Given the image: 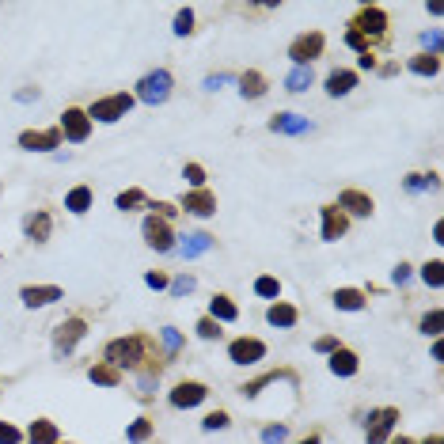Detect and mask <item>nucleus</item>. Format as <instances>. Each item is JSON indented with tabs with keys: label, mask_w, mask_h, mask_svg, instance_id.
Masks as SVG:
<instances>
[{
	"label": "nucleus",
	"mask_w": 444,
	"mask_h": 444,
	"mask_svg": "<svg viewBox=\"0 0 444 444\" xmlns=\"http://www.w3.org/2000/svg\"><path fill=\"white\" fill-rule=\"evenodd\" d=\"M171 84H175L171 72L156 69V72H148V76L137 80V99L148 103V107H160V103H167V95H171Z\"/></svg>",
	"instance_id": "obj_1"
},
{
	"label": "nucleus",
	"mask_w": 444,
	"mask_h": 444,
	"mask_svg": "<svg viewBox=\"0 0 444 444\" xmlns=\"http://www.w3.org/2000/svg\"><path fill=\"white\" fill-rule=\"evenodd\" d=\"M141 357H144V342H141V338H118V342L107 345V361H114L118 368L141 365Z\"/></svg>",
	"instance_id": "obj_2"
},
{
	"label": "nucleus",
	"mask_w": 444,
	"mask_h": 444,
	"mask_svg": "<svg viewBox=\"0 0 444 444\" xmlns=\"http://www.w3.org/2000/svg\"><path fill=\"white\" fill-rule=\"evenodd\" d=\"M144 239H148L152 251H175V236H171V224L164 221V216L152 213L148 221H144Z\"/></svg>",
	"instance_id": "obj_3"
},
{
	"label": "nucleus",
	"mask_w": 444,
	"mask_h": 444,
	"mask_svg": "<svg viewBox=\"0 0 444 444\" xmlns=\"http://www.w3.org/2000/svg\"><path fill=\"white\" fill-rule=\"evenodd\" d=\"M323 46H327V38L319 35V31H308V35H300L293 46H289V58H293L296 65H308L311 58H319Z\"/></svg>",
	"instance_id": "obj_4"
},
{
	"label": "nucleus",
	"mask_w": 444,
	"mask_h": 444,
	"mask_svg": "<svg viewBox=\"0 0 444 444\" xmlns=\"http://www.w3.org/2000/svg\"><path fill=\"white\" fill-rule=\"evenodd\" d=\"M395 422H399V410L395 407L373 410V414H368V444H384L387 433L395 429Z\"/></svg>",
	"instance_id": "obj_5"
},
{
	"label": "nucleus",
	"mask_w": 444,
	"mask_h": 444,
	"mask_svg": "<svg viewBox=\"0 0 444 444\" xmlns=\"http://www.w3.org/2000/svg\"><path fill=\"white\" fill-rule=\"evenodd\" d=\"M384 27H387V15L380 12V8H361L357 19L350 23V31H357L361 38H368V35L380 38V35H384Z\"/></svg>",
	"instance_id": "obj_6"
},
{
	"label": "nucleus",
	"mask_w": 444,
	"mask_h": 444,
	"mask_svg": "<svg viewBox=\"0 0 444 444\" xmlns=\"http://www.w3.org/2000/svg\"><path fill=\"white\" fill-rule=\"evenodd\" d=\"M129 107H133V95H110V99H99L92 107V118H99V122H118Z\"/></svg>",
	"instance_id": "obj_7"
},
{
	"label": "nucleus",
	"mask_w": 444,
	"mask_h": 444,
	"mask_svg": "<svg viewBox=\"0 0 444 444\" xmlns=\"http://www.w3.org/2000/svg\"><path fill=\"white\" fill-rule=\"evenodd\" d=\"M61 133L69 137V141H87V133H92V118H87L84 110L69 107L61 114Z\"/></svg>",
	"instance_id": "obj_8"
},
{
	"label": "nucleus",
	"mask_w": 444,
	"mask_h": 444,
	"mask_svg": "<svg viewBox=\"0 0 444 444\" xmlns=\"http://www.w3.org/2000/svg\"><path fill=\"white\" fill-rule=\"evenodd\" d=\"M228 353L236 365H255V361L266 357V345L258 342V338H236V342L228 345Z\"/></svg>",
	"instance_id": "obj_9"
},
{
	"label": "nucleus",
	"mask_w": 444,
	"mask_h": 444,
	"mask_svg": "<svg viewBox=\"0 0 444 444\" xmlns=\"http://www.w3.org/2000/svg\"><path fill=\"white\" fill-rule=\"evenodd\" d=\"M61 144V133L58 129H27V133H19V148H31V152H50Z\"/></svg>",
	"instance_id": "obj_10"
},
{
	"label": "nucleus",
	"mask_w": 444,
	"mask_h": 444,
	"mask_svg": "<svg viewBox=\"0 0 444 444\" xmlns=\"http://www.w3.org/2000/svg\"><path fill=\"white\" fill-rule=\"evenodd\" d=\"M319 216H323V239H342V232L350 228V216H345L342 209H334V205L319 209Z\"/></svg>",
	"instance_id": "obj_11"
},
{
	"label": "nucleus",
	"mask_w": 444,
	"mask_h": 444,
	"mask_svg": "<svg viewBox=\"0 0 444 444\" xmlns=\"http://www.w3.org/2000/svg\"><path fill=\"white\" fill-rule=\"evenodd\" d=\"M84 319H65L61 327H58V338H53V345H58V353L65 357V353L72 350V342H80V338H84Z\"/></svg>",
	"instance_id": "obj_12"
},
{
	"label": "nucleus",
	"mask_w": 444,
	"mask_h": 444,
	"mask_svg": "<svg viewBox=\"0 0 444 444\" xmlns=\"http://www.w3.org/2000/svg\"><path fill=\"white\" fill-rule=\"evenodd\" d=\"M182 209L194 216H213L216 213V198L209 190H190L187 198H182Z\"/></svg>",
	"instance_id": "obj_13"
},
{
	"label": "nucleus",
	"mask_w": 444,
	"mask_h": 444,
	"mask_svg": "<svg viewBox=\"0 0 444 444\" xmlns=\"http://www.w3.org/2000/svg\"><path fill=\"white\" fill-rule=\"evenodd\" d=\"M23 304H27V308H46V304H53V300H61V289L58 285H27L23 289Z\"/></svg>",
	"instance_id": "obj_14"
},
{
	"label": "nucleus",
	"mask_w": 444,
	"mask_h": 444,
	"mask_svg": "<svg viewBox=\"0 0 444 444\" xmlns=\"http://www.w3.org/2000/svg\"><path fill=\"white\" fill-rule=\"evenodd\" d=\"M167 399H171V407H179V410H187V407H198V402L201 399H205V387H201V384H179V387H175V391L171 395H167Z\"/></svg>",
	"instance_id": "obj_15"
},
{
	"label": "nucleus",
	"mask_w": 444,
	"mask_h": 444,
	"mask_svg": "<svg viewBox=\"0 0 444 444\" xmlns=\"http://www.w3.org/2000/svg\"><path fill=\"white\" fill-rule=\"evenodd\" d=\"M353 87H357V72H350V69H334L327 76V92L334 95V99L338 95H350Z\"/></svg>",
	"instance_id": "obj_16"
},
{
	"label": "nucleus",
	"mask_w": 444,
	"mask_h": 444,
	"mask_svg": "<svg viewBox=\"0 0 444 444\" xmlns=\"http://www.w3.org/2000/svg\"><path fill=\"white\" fill-rule=\"evenodd\" d=\"M357 365H361V361H357V353H353V350H334V353H330V373H334V376H353V373H357Z\"/></svg>",
	"instance_id": "obj_17"
},
{
	"label": "nucleus",
	"mask_w": 444,
	"mask_h": 444,
	"mask_svg": "<svg viewBox=\"0 0 444 444\" xmlns=\"http://www.w3.org/2000/svg\"><path fill=\"white\" fill-rule=\"evenodd\" d=\"M270 129H278V133H308L311 122H308V118H300V114H273Z\"/></svg>",
	"instance_id": "obj_18"
},
{
	"label": "nucleus",
	"mask_w": 444,
	"mask_h": 444,
	"mask_svg": "<svg viewBox=\"0 0 444 444\" xmlns=\"http://www.w3.org/2000/svg\"><path fill=\"white\" fill-rule=\"evenodd\" d=\"M50 228H53V224H50V216H46V213H31L27 221H23V232H27L35 244H42V239L50 236Z\"/></svg>",
	"instance_id": "obj_19"
},
{
	"label": "nucleus",
	"mask_w": 444,
	"mask_h": 444,
	"mask_svg": "<svg viewBox=\"0 0 444 444\" xmlns=\"http://www.w3.org/2000/svg\"><path fill=\"white\" fill-rule=\"evenodd\" d=\"M334 308L338 311H361V308H365V293H361V289H338V293H334Z\"/></svg>",
	"instance_id": "obj_20"
},
{
	"label": "nucleus",
	"mask_w": 444,
	"mask_h": 444,
	"mask_svg": "<svg viewBox=\"0 0 444 444\" xmlns=\"http://www.w3.org/2000/svg\"><path fill=\"white\" fill-rule=\"evenodd\" d=\"M182 239H187V244L179 247L182 258H198L201 251H209V247H213V236H205V232H190V236H182Z\"/></svg>",
	"instance_id": "obj_21"
},
{
	"label": "nucleus",
	"mask_w": 444,
	"mask_h": 444,
	"mask_svg": "<svg viewBox=\"0 0 444 444\" xmlns=\"http://www.w3.org/2000/svg\"><path fill=\"white\" fill-rule=\"evenodd\" d=\"M342 205L350 209V213H357V216L373 213V198H368V194H361V190H345L342 194Z\"/></svg>",
	"instance_id": "obj_22"
},
{
	"label": "nucleus",
	"mask_w": 444,
	"mask_h": 444,
	"mask_svg": "<svg viewBox=\"0 0 444 444\" xmlns=\"http://www.w3.org/2000/svg\"><path fill=\"white\" fill-rule=\"evenodd\" d=\"M410 72H418V76H437L441 58L437 53H418V58H410Z\"/></svg>",
	"instance_id": "obj_23"
},
{
	"label": "nucleus",
	"mask_w": 444,
	"mask_h": 444,
	"mask_svg": "<svg viewBox=\"0 0 444 444\" xmlns=\"http://www.w3.org/2000/svg\"><path fill=\"white\" fill-rule=\"evenodd\" d=\"M239 92H244V99H258V95L266 92L262 72H244V76H239Z\"/></svg>",
	"instance_id": "obj_24"
},
{
	"label": "nucleus",
	"mask_w": 444,
	"mask_h": 444,
	"mask_svg": "<svg viewBox=\"0 0 444 444\" xmlns=\"http://www.w3.org/2000/svg\"><path fill=\"white\" fill-rule=\"evenodd\" d=\"M266 319H270V327H293V323H296V308H293V304H273V308L266 311Z\"/></svg>",
	"instance_id": "obj_25"
},
{
	"label": "nucleus",
	"mask_w": 444,
	"mask_h": 444,
	"mask_svg": "<svg viewBox=\"0 0 444 444\" xmlns=\"http://www.w3.org/2000/svg\"><path fill=\"white\" fill-rule=\"evenodd\" d=\"M53 441H58V425H53V422H46V418H42V422L31 425V444H53Z\"/></svg>",
	"instance_id": "obj_26"
},
{
	"label": "nucleus",
	"mask_w": 444,
	"mask_h": 444,
	"mask_svg": "<svg viewBox=\"0 0 444 444\" xmlns=\"http://www.w3.org/2000/svg\"><path fill=\"white\" fill-rule=\"evenodd\" d=\"M65 205H69V213H87V205H92V190H87V187H76V190H69V198H65Z\"/></svg>",
	"instance_id": "obj_27"
},
{
	"label": "nucleus",
	"mask_w": 444,
	"mask_h": 444,
	"mask_svg": "<svg viewBox=\"0 0 444 444\" xmlns=\"http://www.w3.org/2000/svg\"><path fill=\"white\" fill-rule=\"evenodd\" d=\"M308 84H311V69H308V65H296V69L289 72V80H285L289 92H308Z\"/></svg>",
	"instance_id": "obj_28"
},
{
	"label": "nucleus",
	"mask_w": 444,
	"mask_h": 444,
	"mask_svg": "<svg viewBox=\"0 0 444 444\" xmlns=\"http://www.w3.org/2000/svg\"><path fill=\"white\" fill-rule=\"evenodd\" d=\"M92 384L114 387V384H118V368H114V365H95V368H92Z\"/></svg>",
	"instance_id": "obj_29"
},
{
	"label": "nucleus",
	"mask_w": 444,
	"mask_h": 444,
	"mask_svg": "<svg viewBox=\"0 0 444 444\" xmlns=\"http://www.w3.org/2000/svg\"><path fill=\"white\" fill-rule=\"evenodd\" d=\"M213 316H216V319H224V323H232V319L239 316V308L228 300V296H213Z\"/></svg>",
	"instance_id": "obj_30"
},
{
	"label": "nucleus",
	"mask_w": 444,
	"mask_h": 444,
	"mask_svg": "<svg viewBox=\"0 0 444 444\" xmlns=\"http://www.w3.org/2000/svg\"><path fill=\"white\" fill-rule=\"evenodd\" d=\"M126 437L133 441V444H137V441H148V437H152V422H148V418H137V422L126 429Z\"/></svg>",
	"instance_id": "obj_31"
},
{
	"label": "nucleus",
	"mask_w": 444,
	"mask_h": 444,
	"mask_svg": "<svg viewBox=\"0 0 444 444\" xmlns=\"http://www.w3.org/2000/svg\"><path fill=\"white\" fill-rule=\"evenodd\" d=\"M137 205H148L144 190H122L118 194V209H137Z\"/></svg>",
	"instance_id": "obj_32"
},
{
	"label": "nucleus",
	"mask_w": 444,
	"mask_h": 444,
	"mask_svg": "<svg viewBox=\"0 0 444 444\" xmlns=\"http://www.w3.org/2000/svg\"><path fill=\"white\" fill-rule=\"evenodd\" d=\"M190 31H194V12H190V8H179V15H175V35L187 38Z\"/></svg>",
	"instance_id": "obj_33"
},
{
	"label": "nucleus",
	"mask_w": 444,
	"mask_h": 444,
	"mask_svg": "<svg viewBox=\"0 0 444 444\" xmlns=\"http://www.w3.org/2000/svg\"><path fill=\"white\" fill-rule=\"evenodd\" d=\"M422 278H425V285L437 289L441 281H444V266H441V262H425V266H422Z\"/></svg>",
	"instance_id": "obj_34"
},
{
	"label": "nucleus",
	"mask_w": 444,
	"mask_h": 444,
	"mask_svg": "<svg viewBox=\"0 0 444 444\" xmlns=\"http://www.w3.org/2000/svg\"><path fill=\"white\" fill-rule=\"evenodd\" d=\"M255 293H258V296H270V300H273V296L281 293L278 278H258V281H255Z\"/></svg>",
	"instance_id": "obj_35"
},
{
	"label": "nucleus",
	"mask_w": 444,
	"mask_h": 444,
	"mask_svg": "<svg viewBox=\"0 0 444 444\" xmlns=\"http://www.w3.org/2000/svg\"><path fill=\"white\" fill-rule=\"evenodd\" d=\"M425 187H437V175H410V179H407V190L410 194H418V190H425Z\"/></svg>",
	"instance_id": "obj_36"
},
{
	"label": "nucleus",
	"mask_w": 444,
	"mask_h": 444,
	"mask_svg": "<svg viewBox=\"0 0 444 444\" xmlns=\"http://www.w3.org/2000/svg\"><path fill=\"white\" fill-rule=\"evenodd\" d=\"M182 175H187V182H190L194 190H201V187H205V171H201L198 164H187V171H182Z\"/></svg>",
	"instance_id": "obj_37"
},
{
	"label": "nucleus",
	"mask_w": 444,
	"mask_h": 444,
	"mask_svg": "<svg viewBox=\"0 0 444 444\" xmlns=\"http://www.w3.org/2000/svg\"><path fill=\"white\" fill-rule=\"evenodd\" d=\"M441 323H444L441 311H429V316L422 319V330H425V334H441Z\"/></svg>",
	"instance_id": "obj_38"
},
{
	"label": "nucleus",
	"mask_w": 444,
	"mask_h": 444,
	"mask_svg": "<svg viewBox=\"0 0 444 444\" xmlns=\"http://www.w3.org/2000/svg\"><path fill=\"white\" fill-rule=\"evenodd\" d=\"M285 437H289V429H285V425H270V429L262 433V441H266V444H281Z\"/></svg>",
	"instance_id": "obj_39"
},
{
	"label": "nucleus",
	"mask_w": 444,
	"mask_h": 444,
	"mask_svg": "<svg viewBox=\"0 0 444 444\" xmlns=\"http://www.w3.org/2000/svg\"><path fill=\"white\" fill-rule=\"evenodd\" d=\"M164 345H167V353H179V350H182V338L175 334L171 327H167V330H164Z\"/></svg>",
	"instance_id": "obj_40"
},
{
	"label": "nucleus",
	"mask_w": 444,
	"mask_h": 444,
	"mask_svg": "<svg viewBox=\"0 0 444 444\" xmlns=\"http://www.w3.org/2000/svg\"><path fill=\"white\" fill-rule=\"evenodd\" d=\"M23 437H19V429H12V425H4L0 422V444H19Z\"/></svg>",
	"instance_id": "obj_41"
},
{
	"label": "nucleus",
	"mask_w": 444,
	"mask_h": 444,
	"mask_svg": "<svg viewBox=\"0 0 444 444\" xmlns=\"http://www.w3.org/2000/svg\"><path fill=\"white\" fill-rule=\"evenodd\" d=\"M224 425H228V414H221V410L205 418V429H209V433H213V429H224Z\"/></svg>",
	"instance_id": "obj_42"
},
{
	"label": "nucleus",
	"mask_w": 444,
	"mask_h": 444,
	"mask_svg": "<svg viewBox=\"0 0 444 444\" xmlns=\"http://www.w3.org/2000/svg\"><path fill=\"white\" fill-rule=\"evenodd\" d=\"M198 334H201V338H216L221 330H216V323H213V319H201V323H198Z\"/></svg>",
	"instance_id": "obj_43"
},
{
	"label": "nucleus",
	"mask_w": 444,
	"mask_h": 444,
	"mask_svg": "<svg viewBox=\"0 0 444 444\" xmlns=\"http://www.w3.org/2000/svg\"><path fill=\"white\" fill-rule=\"evenodd\" d=\"M391 278H395V285H407V281H410V266H407V262H402V266H395V273H391Z\"/></svg>",
	"instance_id": "obj_44"
},
{
	"label": "nucleus",
	"mask_w": 444,
	"mask_h": 444,
	"mask_svg": "<svg viewBox=\"0 0 444 444\" xmlns=\"http://www.w3.org/2000/svg\"><path fill=\"white\" fill-rule=\"evenodd\" d=\"M171 289H175V296H187L190 289H194V278H179V281H175Z\"/></svg>",
	"instance_id": "obj_45"
},
{
	"label": "nucleus",
	"mask_w": 444,
	"mask_h": 444,
	"mask_svg": "<svg viewBox=\"0 0 444 444\" xmlns=\"http://www.w3.org/2000/svg\"><path fill=\"white\" fill-rule=\"evenodd\" d=\"M334 350H338L334 338H319V342H316V353H334Z\"/></svg>",
	"instance_id": "obj_46"
},
{
	"label": "nucleus",
	"mask_w": 444,
	"mask_h": 444,
	"mask_svg": "<svg viewBox=\"0 0 444 444\" xmlns=\"http://www.w3.org/2000/svg\"><path fill=\"white\" fill-rule=\"evenodd\" d=\"M422 42L429 46V50H437V46H441V31H425V35H422Z\"/></svg>",
	"instance_id": "obj_47"
},
{
	"label": "nucleus",
	"mask_w": 444,
	"mask_h": 444,
	"mask_svg": "<svg viewBox=\"0 0 444 444\" xmlns=\"http://www.w3.org/2000/svg\"><path fill=\"white\" fill-rule=\"evenodd\" d=\"M345 42H350V46H357V50H365V38H361L357 31H345Z\"/></svg>",
	"instance_id": "obj_48"
},
{
	"label": "nucleus",
	"mask_w": 444,
	"mask_h": 444,
	"mask_svg": "<svg viewBox=\"0 0 444 444\" xmlns=\"http://www.w3.org/2000/svg\"><path fill=\"white\" fill-rule=\"evenodd\" d=\"M224 80H228V76H224V72H216V76H209V80H205V87H209V92H216V87H221Z\"/></svg>",
	"instance_id": "obj_49"
},
{
	"label": "nucleus",
	"mask_w": 444,
	"mask_h": 444,
	"mask_svg": "<svg viewBox=\"0 0 444 444\" xmlns=\"http://www.w3.org/2000/svg\"><path fill=\"white\" fill-rule=\"evenodd\" d=\"M148 285H152V289H164L167 278H164V273H148Z\"/></svg>",
	"instance_id": "obj_50"
},
{
	"label": "nucleus",
	"mask_w": 444,
	"mask_h": 444,
	"mask_svg": "<svg viewBox=\"0 0 444 444\" xmlns=\"http://www.w3.org/2000/svg\"><path fill=\"white\" fill-rule=\"evenodd\" d=\"M391 444H414V441H410V437H399V441H391Z\"/></svg>",
	"instance_id": "obj_51"
},
{
	"label": "nucleus",
	"mask_w": 444,
	"mask_h": 444,
	"mask_svg": "<svg viewBox=\"0 0 444 444\" xmlns=\"http://www.w3.org/2000/svg\"><path fill=\"white\" fill-rule=\"evenodd\" d=\"M300 444H323L319 437H308V441H300Z\"/></svg>",
	"instance_id": "obj_52"
},
{
	"label": "nucleus",
	"mask_w": 444,
	"mask_h": 444,
	"mask_svg": "<svg viewBox=\"0 0 444 444\" xmlns=\"http://www.w3.org/2000/svg\"><path fill=\"white\" fill-rule=\"evenodd\" d=\"M425 444H441V437H429V441H425Z\"/></svg>",
	"instance_id": "obj_53"
}]
</instances>
